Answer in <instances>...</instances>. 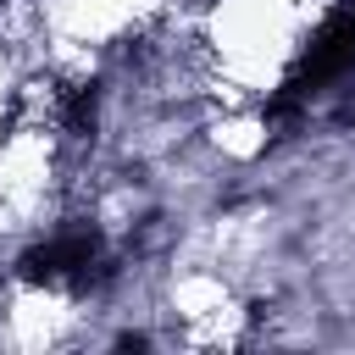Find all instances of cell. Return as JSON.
<instances>
[{"instance_id":"obj_3","label":"cell","mask_w":355,"mask_h":355,"mask_svg":"<svg viewBox=\"0 0 355 355\" xmlns=\"http://www.w3.org/2000/svg\"><path fill=\"white\" fill-rule=\"evenodd\" d=\"M94 105H100V89H94V83L67 89V100H61V122H67V133H94Z\"/></svg>"},{"instance_id":"obj_2","label":"cell","mask_w":355,"mask_h":355,"mask_svg":"<svg viewBox=\"0 0 355 355\" xmlns=\"http://www.w3.org/2000/svg\"><path fill=\"white\" fill-rule=\"evenodd\" d=\"M22 277L28 283H50V288H89L105 277V250L94 227H67L44 244H33L22 255Z\"/></svg>"},{"instance_id":"obj_1","label":"cell","mask_w":355,"mask_h":355,"mask_svg":"<svg viewBox=\"0 0 355 355\" xmlns=\"http://www.w3.org/2000/svg\"><path fill=\"white\" fill-rule=\"evenodd\" d=\"M355 67V0H344L316 33H311V44H305V55L294 61V72L283 78V94H277V105L272 111H294V105H305L311 94H322L333 78H344Z\"/></svg>"}]
</instances>
